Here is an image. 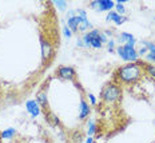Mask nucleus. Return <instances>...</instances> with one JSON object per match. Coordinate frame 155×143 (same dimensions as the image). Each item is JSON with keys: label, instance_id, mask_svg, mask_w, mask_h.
<instances>
[{"label": "nucleus", "instance_id": "nucleus-1", "mask_svg": "<svg viewBox=\"0 0 155 143\" xmlns=\"http://www.w3.org/2000/svg\"><path fill=\"white\" fill-rule=\"evenodd\" d=\"M143 75V70H142L139 63H128L126 66L120 67L116 70L115 79L122 84H132L142 78Z\"/></svg>", "mask_w": 155, "mask_h": 143}, {"label": "nucleus", "instance_id": "nucleus-2", "mask_svg": "<svg viewBox=\"0 0 155 143\" xmlns=\"http://www.w3.org/2000/svg\"><path fill=\"white\" fill-rule=\"evenodd\" d=\"M107 42L106 35L99 30H91L90 32L83 35V43L86 45H92L94 48H101L103 43Z\"/></svg>", "mask_w": 155, "mask_h": 143}, {"label": "nucleus", "instance_id": "nucleus-16", "mask_svg": "<svg viewBox=\"0 0 155 143\" xmlns=\"http://www.w3.org/2000/svg\"><path fill=\"white\" fill-rule=\"evenodd\" d=\"M64 35H66L67 38H71V35H72V34H71V30L68 27H64Z\"/></svg>", "mask_w": 155, "mask_h": 143}, {"label": "nucleus", "instance_id": "nucleus-4", "mask_svg": "<svg viewBox=\"0 0 155 143\" xmlns=\"http://www.w3.org/2000/svg\"><path fill=\"white\" fill-rule=\"evenodd\" d=\"M116 52L119 54V56H120L123 60L131 62V63H134L138 58V52L135 51L134 45H131V44L119 45V47L116 48Z\"/></svg>", "mask_w": 155, "mask_h": 143}, {"label": "nucleus", "instance_id": "nucleus-7", "mask_svg": "<svg viewBox=\"0 0 155 143\" xmlns=\"http://www.w3.org/2000/svg\"><path fill=\"white\" fill-rule=\"evenodd\" d=\"M25 108H27V111L30 112L31 116H38L39 114H40V105L38 103V100H28L27 103H25Z\"/></svg>", "mask_w": 155, "mask_h": 143}, {"label": "nucleus", "instance_id": "nucleus-19", "mask_svg": "<svg viewBox=\"0 0 155 143\" xmlns=\"http://www.w3.org/2000/svg\"><path fill=\"white\" fill-rule=\"evenodd\" d=\"M90 100H91V103H92V105H95V103H96V99H95V96H94L92 95V94H90Z\"/></svg>", "mask_w": 155, "mask_h": 143}, {"label": "nucleus", "instance_id": "nucleus-15", "mask_svg": "<svg viewBox=\"0 0 155 143\" xmlns=\"http://www.w3.org/2000/svg\"><path fill=\"white\" fill-rule=\"evenodd\" d=\"M94 132H95V123L91 121V122H90V127H88V134L92 135Z\"/></svg>", "mask_w": 155, "mask_h": 143}, {"label": "nucleus", "instance_id": "nucleus-6", "mask_svg": "<svg viewBox=\"0 0 155 143\" xmlns=\"http://www.w3.org/2000/svg\"><path fill=\"white\" fill-rule=\"evenodd\" d=\"M58 75L62 78V79L72 80L76 76V74H75V70H74L72 67L63 66V67H59V68H58Z\"/></svg>", "mask_w": 155, "mask_h": 143}, {"label": "nucleus", "instance_id": "nucleus-9", "mask_svg": "<svg viewBox=\"0 0 155 143\" xmlns=\"http://www.w3.org/2000/svg\"><path fill=\"white\" fill-rule=\"evenodd\" d=\"M88 114H90V106H88V103H87L84 99H82V100H80V114H79V119L87 118V116H88Z\"/></svg>", "mask_w": 155, "mask_h": 143}, {"label": "nucleus", "instance_id": "nucleus-20", "mask_svg": "<svg viewBox=\"0 0 155 143\" xmlns=\"http://www.w3.org/2000/svg\"><path fill=\"white\" fill-rule=\"evenodd\" d=\"M86 143H92V138H91V136H90V138L87 139V142H86Z\"/></svg>", "mask_w": 155, "mask_h": 143}, {"label": "nucleus", "instance_id": "nucleus-17", "mask_svg": "<svg viewBox=\"0 0 155 143\" xmlns=\"http://www.w3.org/2000/svg\"><path fill=\"white\" fill-rule=\"evenodd\" d=\"M107 44H108V45H107V47H108V51H111V52H112V51H114V42L110 40Z\"/></svg>", "mask_w": 155, "mask_h": 143}, {"label": "nucleus", "instance_id": "nucleus-18", "mask_svg": "<svg viewBox=\"0 0 155 143\" xmlns=\"http://www.w3.org/2000/svg\"><path fill=\"white\" fill-rule=\"evenodd\" d=\"M56 5H58V7H60V8H64L67 5V3H64V2H56Z\"/></svg>", "mask_w": 155, "mask_h": 143}, {"label": "nucleus", "instance_id": "nucleus-11", "mask_svg": "<svg viewBox=\"0 0 155 143\" xmlns=\"http://www.w3.org/2000/svg\"><path fill=\"white\" fill-rule=\"evenodd\" d=\"M38 103L40 105L41 107H46L47 106V92H46V90H41L40 92L38 94Z\"/></svg>", "mask_w": 155, "mask_h": 143}, {"label": "nucleus", "instance_id": "nucleus-14", "mask_svg": "<svg viewBox=\"0 0 155 143\" xmlns=\"http://www.w3.org/2000/svg\"><path fill=\"white\" fill-rule=\"evenodd\" d=\"M115 8H116V14H119V15H122V14H124L126 12V8H124V5L122 4V3H116Z\"/></svg>", "mask_w": 155, "mask_h": 143}, {"label": "nucleus", "instance_id": "nucleus-5", "mask_svg": "<svg viewBox=\"0 0 155 143\" xmlns=\"http://www.w3.org/2000/svg\"><path fill=\"white\" fill-rule=\"evenodd\" d=\"M91 8H96L98 11H110L112 7H115V3L111 0H96L90 4Z\"/></svg>", "mask_w": 155, "mask_h": 143}, {"label": "nucleus", "instance_id": "nucleus-12", "mask_svg": "<svg viewBox=\"0 0 155 143\" xmlns=\"http://www.w3.org/2000/svg\"><path fill=\"white\" fill-rule=\"evenodd\" d=\"M14 135H15V128H7L2 132L3 139H11V138H14Z\"/></svg>", "mask_w": 155, "mask_h": 143}, {"label": "nucleus", "instance_id": "nucleus-8", "mask_svg": "<svg viewBox=\"0 0 155 143\" xmlns=\"http://www.w3.org/2000/svg\"><path fill=\"white\" fill-rule=\"evenodd\" d=\"M107 20H112V22H115L116 24H123V23L127 20V18L126 16H122V15H119V14H116V12H108V15H107Z\"/></svg>", "mask_w": 155, "mask_h": 143}, {"label": "nucleus", "instance_id": "nucleus-3", "mask_svg": "<svg viewBox=\"0 0 155 143\" xmlns=\"http://www.w3.org/2000/svg\"><path fill=\"white\" fill-rule=\"evenodd\" d=\"M122 98V88L118 84H107L102 91V99L104 102L114 103Z\"/></svg>", "mask_w": 155, "mask_h": 143}, {"label": "nucleus", "instance_id": "nucleus-10", "mask_svg": "<svg viewBox=\"0 0 155 143\" xmlns=\"http://www.w3.org/2000/svg\"><path fill=\"white\" fill-rule=\"evenodd\" d=\"M118 39H119V42H122V43H126V44L134 45V43H135V38L132 36L131 34H127V32H122V34L118 36Z\"/></svg>", "mask_w": 155, "mask_h": 143}, {"label": "nucleus", "instance_id": "nucleus-13", "mask_svg": "<svg viewBox=\"0 0 155 143\" xmlns=\"http://www.w3.org/2000/svg\"><path fill=\"white\" fill-rule=\"evenodd\" d=\"M142 66L144 67V70H146L151 76H154V78H155V66H153V64H148V63H143Z\"/></svg>", "mask_w": 155, "mask_h": 143}]
</instances>
